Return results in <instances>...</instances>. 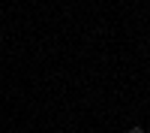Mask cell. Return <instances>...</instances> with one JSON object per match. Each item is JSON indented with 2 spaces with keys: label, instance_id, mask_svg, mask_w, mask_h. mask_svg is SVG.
I'll use <instances>...</instances> for the list:
<instances>
[{
  "label": "cell",
  "instance_id": "cell-1",
  "mask_svg": "<svg viewBox=\"0 0 150 133\" xmlns=\"http://www.w3.org/2000/svg\"><path fill=\"white\" fill-rule=\"evenodd\" d=\"M129 133H144V127H138V124H135V127H129Z\"/></svg>",
  "mask_w": 150,
  "mask_h": 133
},
{
  "label": "cell",
  "instance_id": "cell-3",
  "mask_svg": "<svg viewBox=\"0 0 150 133\" xmlns=\"http://www.w3.org/2000/svg\"><path fill=\"white\" fill-rule=\"evenodd\" d=\"M0 45H3V40H0Z\"/></svg>",
  "mask_w": 150,
  "mask_h": 133
},
{
  "label": "cell",
  "instance_id": "cell-2",
  "mask_svg": "<svg viewBox=\"0 0 150 133\" xmlns=\"http://www.w3.org/2000/svg\"><path fill=\"white\" fill-rule=\"evenodd\" d=\"M144 133H150V127H147V130H144Z\"/></svg>",
  "mask_w": 150,
  "mask_h": 133
}]
</instances>
